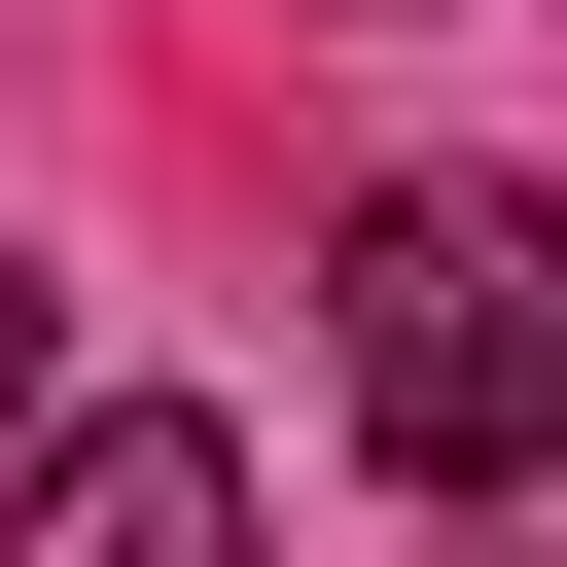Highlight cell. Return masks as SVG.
Returning <instances> with one entry per match:
<instances>
[{"mask_svg": "<svg viewBox=\"0 0 567 567\" xmlns=\"http://www.w3.org/2000/svg\"><path fill=\"white\" fill-rule=\"evenodd\" d=\"M319 390H354L390 496H532V461H567V177H354Z\"/></svg>", "mask_w": 567, "mask_h": 567, "instance_id": "6da1fadb", "label": "cell"}, {"mask_svg": "<svg viewBox=\"0 0 567 567\" xmlns=\"http://www.w3.org/2000/svg\"><path fill=\"white\" fill-rule=\"evenodd\" d=\"M0 532H71V567H213L248 461H213V425H0Z\"/></svg>", "mask_w": 567, "mask_h": 567, "instance_id": "7a4b0ae2", "label": "cell"}, {"mask_svg": "<svg viewBox=\"0 0 567 567\" xmlns=\"http://www.w3.org/2000/svg\"><path fill=\"white\" fill-rule=\"evenodd\" d=\"M35 354H71V284H35V248H0V425H35Z\"/></svg>", "mask_w": 567, "mask_h": 567, "instance_id": "3957f363", "label": "cell"}]
</instances>
